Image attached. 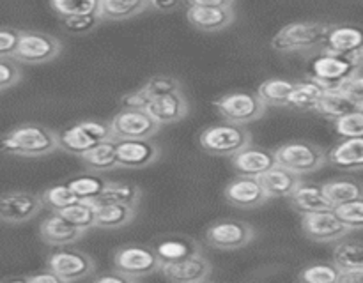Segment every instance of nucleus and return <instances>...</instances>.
Masks as SVG:
<instances>
[{
	"label": "nucleus",
	"mask_w": 363,
	"mask_h": 283,
	"mask_svg": "<svg viewBox=\"0 0 363 283\" xmlns=\"http://www.w3.org/2000/svg\"><path fill=\"white\" fill-rule=\"evenodd\" d=\"M57 151V133L43 124H20L0 137V152L21 158H45Z\"/></svg>",
	"instance_id": "obj_1"
},
{
	"label": "nucleus",
	"mask_w": 363,
	"mask_h": 283,
	"mask_svg": "<svg viewBox=\"0 0 363 283\" xmlns=\"http://www.w3.org/2000/svg\"><path fill=\"white\" fill-rule=\"evenodd\" d=\"M328 23L321 21H293L273 35L272 48L279 53H307L318 52L325 46Z\"/></svg>",
	"instance_id": "obj_2"
},
{
	"label": "nucleus",
	"mask_w": 363,
	"mask_h": 283,
	"mask_svg": "<svg viewBox=\"0 0 363 283\" xmlns=\"http://www.w3.org/2000/svg\"><path fill=\"white\" fill-rule=\"evenodd\" d=\"M362 50L351 53V55H339V53H332L328 50L321 48V53L312 60L311 78L318 81L325 91L339 88V85L354 69L362 67Z\"/></svg>",
	"instance_id": "obj_3"
},
{
	"label": "nucleus",
	"mask_w": 363,
	"mask_h": 283,
	"mask_svg": "<svg viewBox=\"0 0 363 283\" xmlns=\"http://www.w3.org/2000/svg\"><path fill=\"white\" fill-rule=\"evenodd\" d=\"M199 144L208 154L230 158L238 151L252 144V134L247 127L240 124H215L201 131Z\"/></svg>",
	"instance_id": "obj_4"
},
{
	"label": "nucleus",
	"mask_w": 363,
	"mask_h": 283,
	"mask_svg": "<svg viewBox=\"0 0 363 283\" xmlns=\"http://www.w3.org/2000/svg\"><path fill=\"white\" fill-rule=\"evenodd\" d=\"M62 52L59 37L39 30H20L13 59L27 66H39L55 60Z\"/></svg>",
	"instance_id": "obj_5"
},
{
	"label": "nucleus",
	"mask_w": 363,
	"mask_h": 283,
	"mask_svg": "<svg viewBox=\"0 0 363 283\" xmlns=\"http://www.w3.org/2000/svg\"><path fill=\"white\" fill-rule=\"evenodd\" d=\"M112 138L110 122L105 120H82L57 133V149L67 154L80 156L92 145Z\"/></svg>",
	"instance_id": "obj_6"
},
{
	"label": "nucleus",
	"mask_w": 363,
	"mask_h": 283,
	"mask_svg": "<svg viewBox=\"0 0 363 283\" xmlns=\"http://www.w3.org/2000/svg\"><path fill=\"white\" fill-rule=\"evenodd\" d=\"M213 105H215L216 112L222 115L225 122L240 124V126H247V124L262 119L266 108H268L257 96V92L245 91L230 92V94L222 96Z\"/></svg>",
	"instance_id": "obj_7"
},
{
	"label": "nucleus",
	"mask_w": 363,
	"mask_h": 283,
	"mask_svg": "<svg viewBox=\"0 0 363 283\" xmlns=\"http://www.w3.org/2000/svg\"><path fill=\"white\" fill-rule=\"evenodd\" d=\"M160 265H162V262H160L152 246L126 244V246L117 248L116 253H113V269L128 276L130 282H137L145 276L155 275V272H158Z\"/></svg>",
	"instance_id": "obj_8"
},
{
	"label": "nucleus",
	"mask_w": 363,
	"mask_h": 283,
	"mask_svg": "<svg viewBox=\"0 0 363 283\" xmlns=\"http://www.w3.org/2000/svg\"><path fill=\"white\" fill-rule=\"evenodd\" d=\"M275 161L294 173H312L326 165V152L311 142H287L273 151Z\"/></svg>",
	"instance_id": "obj_9"
},
{
	"label": "nucleus",
	"mask_w": 363,
	"mask_h": 283,
	"mask_svg": "<svg viewBox=\"0 0 363 283\" xmlns=\"http://www.w3.org/2000/svg\"><path fill=\"white\" fill-rule=\"evenodd\" d=\"M160 124L142 108H123L110 120L113 140H145L160 131Z\"/></svg>",
	"instance_id": "obj_10"
},
{
	"label": "nucleus",
	"mask_w": 363,
	"mask_h": 283,
	"mask_svg": "<svg viewBox=\"0 0 363 283\" xmlns=\"http://www.w3.org/2000/svg\"><path fill=\"white\" fill-rule=\"evenodd\" d=\"M46 269L52 271L62 283H73L94 275L96 262L84 251L62 248L50 255L46 260Z\"/></svg>",
	"instance_id": "obj_11"
},
{
	"label": "nucleus",
	"mask_w": 363,
	"mask_h": 283,
	"mask_svg": "<svg viewBox=\"0 0 363 283\" xmlns=\"http://www.w3.org/2000/svg\"><path fill=\"white\" fill-rule=\"evenodd\" d=\"M255 237L254 226L241 219H218L206 230V243L215 250H240Z\"/></svg>",
	"instance_id": "obj_12"
},
{
	"label": "nucleus",
	"mask_w": 363,
	"mask_h": 283,
	"mask_svg": "<svg viewBox=\"0 0 363 283\" xmlns=\"http://www.w3.org/2000/svg\"><path fill=\"white\" fill-rule=\"evenodd\" d=\"M41 197L32 191H6L0 193V223L21 225L41 212Z\"/></svg>",
	"instance_id": "obj_13"
},
{
	"label": "nucleus",
	"mask_w": 363,
	"mask_h": 283,
	"mask_svg": "<svg viewBox=\"0 0 363 283\" xmlns=\"http://www.w3.org/2000/svg\"><path fill=\"white\" fill-rule=\"evenodd\" d=\"M301 230L305 237L314 243H335L353 232L333 214L332 209L301 214Z\"/></svg>",
	"instance_id": "obj_14"
},
{
	"label": "nucleus",
	"mask_w": 363,
	"mask_h": 283,
	"mask_svg": "<svg viewBox=\"0 0 363 283\" xmlns=\"http://www.w3.org/2000/svg\"><path fill=\"white\" fill-rule=\"evenodd\" d=\"M158 271L174 283H202L211 278L213 267L202 251H199L179 260L163 262Z\"/></svg>",
	"instance_id": "obj_15"
},
{
	"label": "nucleus",
	"mask_w": 363,
	"mask_h": 283,
	"mask_svg": "<svg viewBox=\"0 0 363 283\" xmlns=\"http://www.w3.org/2000/svg\"><path fill=\"white\" fill-rule=\"evenodd\" d=\"M160 154H162V151L155 142H151V138H145V140H116V161L119 168H145V166L158 161Z\"/></svg>",
	"instance_id": "obj_16"
},
{
	"label": "nucleus",
	"mask_w": 363,
	"mask_h": 283,
	"mask_svg": "<svg viewBox=\"0 0 363 283\" xmlns=\"http://www.w3.org/2000/svg\"><path fill=\"white\" fill-rule=\"evenodd\" d=\"M223 197L233 207L238 209L261 207L269 200L257 177L248 175H240L230 180L223 191Z\"/></svg>",
	"instance_id": "obj_17"
},
{
	"label": "nucleus",
	"mask_w": 363,
	"mask_h": 283,
	"mask_svg": "<svg viewBox=\"0 0 363 283\" xmlns=\"http://www.w3.org/2000/svg\"><path fill=\"white\" fill-rule=\"evenodd\" d=\"M144 110L160 126H167V124L183 120L190 112V105H188V99L183 94V91H179L149 99Z\"/></svg>",
	"instance_id": "obj_18"
},
{
	"label": "nucleus",
	"mask_w": 363,
	"mask_h": 283,
	"mask_svg": "<svg viewBox=\"0 0 363 283\" xmlns=\"http://www.w3.org/2000/svg\"><path fill=\"white\" fill-rule=\"evenodd\" d=\"M186 20L201 32H222L236 20L233 7H188Z\"/></svg>",
	"instance_id": "obj_19"
},
{
	"label": "nucleus",
	"mask_w": 363,
	"mask_h": 283,
	"mask_svg": "<svg viewBox=\"0 0 363 283\" xmlns=\"http://www.w3.org/2000/svg\"><path fill=\"white\" fill-rule=\"evenodd\" d=\"M230 161H233V166L240 175L248 177H259L277 163L273 151L254 147L252 144L238 151L234 156H230Z\"/></svg>",
	"instance_id": "obj_20"
},
{
	"label": "nucleus",
	"mask_w": 363,
	"mask_h": 283,
	"mask_svg": "<svg viewBox=\"0 0 363 283\" xmlns=\"http://www.w3.org/2000/svg\"><path fill=\"white\" fill-rule=\"evenodd\" d=\"M84 233V230L67 221L59 212H53L52 216L43 219V223L39 225V236L50 246H67V244L80 241Z\"/></svg>",
	"instance_id": "obj_21"
},
{
	"label": "nucleus",
	"mask_w": 363,
	"mask_h": 283,
	"mask_svg": "<svg viewBox=\"0 0 363 283\" xmlns=\"http://www.w3.org/2000/svg\"><path fill=\"white\" fill-rule=\"evenodd\" d=\"M257 179L261 186L264 187L268 198H287L301 183L300 173H294L293 170L286 168L279 163H275L272 168L261 173Z\"/></svg>",
	"instance_id": "obj_22"
},
{
	"label": "nucleus",
	"mask_w": 363,
	"mask_h": 283,
	"mask_svg": "<svg viewBox=\"0 0 363 283\" xmlns=\"http://www.w3.org/2000/svg\"><path fill=\"white\" fill-rule=\"evenodd\" d=\"M326 163L339 170L358 172L363 166V137L342 138L326 152Z\"/></svg>",
	"instance_id": "obj_23"
},
{
	"label": "nucleus",
	"mask_w": 363,
	"mask_h": 283,
	"mask_svg": "<svg viewBox=\"0 0 363 283\" xmlns=\"http://www.w3.org/2000/svg\"><path fill=\"white\" fill-rule=\"evenodd\" d=\"M137 211L138 207L135 205L117 204V202L94 205V226L103 230L123 229L137 218Z\"/></svg>",
	"instance_id": "obj_24"
},
{
	"label": "nucleus",
	"mask_w": 363,
	"mask_h": 283,
	"mask_svg": "<svg viewBox=\"0 0 363 283\" xmlns=\"http://www.w3.org/2000/svg\"><path fill=\"white\" fill-rule=\"evenodd\" d=\"M287 198H289V204L293 205L294 211H298L300 214L330 211V209H332V204H330L328 198L325 197L321 186L303 183V180L298 184L296 190H294Z\"/></svg>",
	"instance_id": "obj_25"
},
{
	"label": "nucleus",
	"mask_w": 363,
	"mask_h": 283,
	"mask_svg": "<svg viewBox=\"0 0 363 283\" xmlns=\"http://www.w3.org/2000/svg\"><path fill=\"white\" fill-rule=\"evenodd\" d=\"M323 50L339 53V55H351V53L358 52L362 50L360 28L350 27V25H330Z\"/></svg>",
	"instance_id": "obj_26"
},
{
	"label": "nucleus",
	"mask_w": 363,
	"mask_h": 283,
	"mask_svg": "<svg viewBox=\"0 0 363 283\" xmlns=\"http://www.w3.org/2000/svg\"><path fill=\"white\" fill-rule=\"evenodd\" d=\"M314 112L321 113V115L326 117V119L335 120L339 119V117L347 115V113L363 112V105L353 101L350 96L340 92L339 88H330V91L323 92L318 105H315Z\"/></svg>",
	"instance_id": "obj_27"
},
{
	"label": "nucleus",
	"mask_w": 363,
	"mask_h": 283,
	"mask_svg": "<svg viewBox=\"0 0 363 283\" xmlns=\"http://www.w3.org/2000/svg\"><path fill=\"white\" fill-rule=\"evenodd\" d=\"M149 0H99L98 16L101 21H123L149 9Z\"/></svg>",
	"instance_id": "obj_28"
},
{
	"label": "nucleus",
	"mask_w": 363,
	"mask_h": 283,
	"mask_svg": "<svg viewBox=\"0 0 363 283\" xmlns=\"http://www.w3.org/2000/svg\"><path fill=\"white\" fill-rule=\"evenodd\" d=\"M142 198V190L137 184L121 183V180H105L101 193L91 202L92 205L108 204V202H117V204L135 205L138 207Z\"/></svg>",
	"instance_id": "obj_29"
},
{
	"label": "nucleus",
	"mask_w": 363,
	"mask_h": 283,
	"mask_svg": "<svg viewBox=\"0 0 363 283\" xmlns=\"http://www.w3.org/2000/svg\"><path fill=\"white\" fill-rule=\"evenodd\" d=\"M78 158L82 159L85 168L91 170V172H106V170L117 168L116 140L110 138V140L99 142L85 152H82Z\"/></svg>",
	"instance_id": "obj_30"
},
{
	"label": "nucleus",
	"mask_w": 363,
	"mask_h": 283,
	"mask_svg": "<svg viewBox=\"0 0 363 283\" xmlns=\"http://www.w3.org/2000/svg\"><path fill=\"white\" fill-rule=\"evenodd\" d=\"M152 250L158 255L160 262H172L179 260V258L188 257L201 251L197 241L190 239V237H167V239L158 241L152 244Z\"/></svg>",
	"instance_id": "obj_31"
},
{
	"label": "nucleus",
	"mask_w": 363,
	"mask_h": 283,
	"mask_svg": "<svg viewBox=\"0 0 363 283\" xmlns=\"http://www.w3.org/2000/svg\"><path fill=\"white\" fill-rule=\"evenodd\" d=\"M333 264L339 271H363V244L360 239L342 241L333 248Z\"/></svg>",
	"instance_id": "obj_32"
},
{
	"label": "nucleus",
	"mask_w": 363,
	"mask_h": 283,
	"mask_svg": "<svg viewBox=\"0 0 363 283\" xmlns=\"http://www.w3.org/2000/svg\"><path fill=\"white\" fill-rule=\"evenodd\" d=\"M323 92H325V88L312 78L305 81H294V87L287 98L286 106L296 110H314Z\"/></svg>",
	"instance_id": "obj_33"
},
{
	"label": "nucleus",
	"mask_w": 363,
	"mask_h": 283,
	"mask_svg": "<svg viewBox=\"0 0 363 283\" xmlns=\"http://www.w3.org/2000/svg\"><path fill=\"white\" fill-rule=\"evenodd\" d=\"M321 190L332 204V207L337 204H342V202L357 200V198L363 197L362 186L353 179H332L321 184Z\"/></svg>",
	"instance_id": "obj_34"
},
{
	"label": "nucleus",
	"mask_w": 363,
	"mask_h": 283,
	"mask_svg": "<svg viewBox=\"0 0 363 283\" xmlns=\"http://www.w3.org/2000/svg\"><path fill=\"white\" fill-rule=\"evenodd\" d=\"M293 87L294 81L287 78H269L259 85L257 96L266 106H286Z\"/></svg>",
	"instance_id": "obj_35"
},
{
	"label": "nucleus",
	"mask_w": 363,
	"mask_h": 283,
	"mask_svg": "<svg viewBox=\"0 0 363 283\" xmlns=\"http://www.w3.org/2000/svg\"><path fill=\"white\" fill-rule=\"evenodd\" d=\"M59 214L66 218L69 223H73L74 226L84 230V232L94 229V205L89 200L74 202V204L67 205L66 209L59 211Z\"/></svg>",
	"instance_id": "obj_36"
},
{
	"label": "nucleus",
	"mask_w": 363,
	"mask_h": 283,
	"mask_svg": "<svg viewBox=\"0 0 363 283\" xmlns=\"http://www.w3.org/2000/svg\"><path fill=\"white\" fill-rule=\"evenodd\" d=\"M66 184L80 200L92 202L101 193L103 186H105V179H101L99 175H94V173H84V175L73 177Z\"/></svg>",
	"instance_id": "obj_37"
},
{
	"label": "nucleus",
	"mask_w": 363,
	"mask_h": 283,
	"mask_svg": "<svg viewBox=\"0 0 363 283\" xmlns=\"http://www.w3.org/2000/svg\"><path fill=\"white\" fill-rule=\"evenodd\" d=\"M39 197H41L43 207H48L52 212L62 211V209H66L67 205L80 200V198L71 191V187L67 186L66 183L48 187V190L43 191Z\"/></svg>",
	"instance_id": "obj_38"
},
{
	"label": "nucleus",
	"mask_w": 363,
	"mask_h": 283,
	"mask_svg": "<svg viewBox=\"0 0 363 283\" xmlns=\"http://www.w3.org/2000/svg\"><path fill=\"white\" fill-rule=\"evenodd\" d=\"M339 267L328 262H318L301 269L298 279L303 283H337L339 282Z\"/></svg>",
	"instance_id": "obj_39"
},
{
	"label": "nucleus",
	"mask_w": 363,
	"mask_h": 283,
	"mask_svg": "<svg viewBox=\"0 0 363 283\" xmlns=\"http://www.w3.org/2000/svg\"><path fill=\"white\" fill-rule=\"evenodd\" d=\"M333 214L340 219L346 226L351 230H362L363 226V200L357 198V200L342 202L332 207Z\"/></svg>",
	"instance_id": "obj_40"
},
{
	"label": "nucleus",
	"mask_w": 363,
	"mask_h": 283,
	"mask_svg": "<svg viewBox=\"0 0 363 283\" xmlns=\"http://www.w3.org/2000/svg\"><path fill=\"white\" fill-rule=\"evenodd\" d=\"M99 0H50V6L59 16H78V14L98 13Z\"/></svg>",
	"instance_id": "obj_41"
},
{
	"label": "nucleus",
	"mask_w": 363,
	"mask_h": 283,
	"mask_svg": "<svg viewBox=\"0 0 363 283\" xmlns=\"http://www.w3.org/2000/svg\"><path fill=\"white\" fill-rule=\"evenodd\" d=\"M142 96L147 99L158 98V96L170 94V92H179L183 91V83L177 78L172 76H152L151 80L145 81L142 88H138Z\"/></svg>",
	"instance_id": "obj_42"
},
{
	"label": "nucleus",
	"mask_w": 363,
	"mask_h": 283,
	"mask_svg": "<svg viewBox=\"0 0 363 283\" xmlns=\"http://www.w3.org/2000/svg\"><path fill=\"white\" fill-rule=\"evenodd\" d=\"M333 127L340 138L363 137V112H353L339 117L333 120Z\"/></svg>",
	"instance_id": "obj_43"
},
{
	"label": "nucleus",
	"mask_w": 363,
	"mask_h": 283,
	"mask_svg": "<svg viewBox=\"0 0 363 283\" xmlns=\"http://www.w3.org/2000/svg\"><path fill=\"white\" fill-rule=\"evenodd\" d=\"M98 13L91 14H78V16H66L64 18V27L71 34H89L99 25Z\"/></svg>",
	"instance_id": "obj_44"
},
{
	"label": "nucleus",
	"mask_w": 363,
	"mask_h": 283,
	"mask_svg": "<svg viewBox=\"0 0 363 283\" xmlns=\"http://www.w3.org/2000/svg\"><path fill=\"white\" fill-rule=\"evenodd\" d=\"M21 67L20 62L13 57H0V91L11 88L21 81Z\"/></svg>",
	"instance_id": "obj_45"
},
{
	"label": "nucleus",
	"mask_w": 363,
	"mask_h": 283,
	"mask_svg": "<svg viewBox=\"0 0 363 283\" xmlns=\"http://www.w3.org/2000/svg\"><path fill=\"white\" fill-rule=\"evenodd\" d=\"M339 91L350 96L353 101L363 105V78H362V67L354 69L342 83L339 85Z\"/></svg>",
	"instance_id": "obj_46"
},
{
	"label": "nucleus",
	"mask_w": 363,
	"mask_h": 283,
	"mask_svg": "<svg viewBox=\"0 0 363 283\" xmlns=\"http://www.w3.org/2000/svg\"><path fill=\"white\" fill-rule=\"evenodd\" d=\"M18 37H20V28L0 27V57H13Z\"/></svg>",
	"instance_id": "obj_47"
},
{
	"label": "nucleus",
	"mask_w": 363,
	"mask_h": 283,
	"mask_svg": "<svg viewBox=\"0 0 363 283\" xmlns=\"http://www.w3.org/2000/svg\"><path fill=\"white\" fill-rule=\"evenodd\" d=\"M149 99L144 98L140 91L130 92V94H126L121 98V105H123V108H142L144 110L145 103Z\"/></svg>",
	"instance_id": "obj_48"
},
{
	"label": "nucleus",
	"mask_w": 363,
	"mask_h": 283,
	"mask_svg": "<svg viewBox=\"0 0 363 283\" xmlns=\"http://www.w3.org/2000/svg\"><path fill=\"white\" fill-rule=\"evenodd\" d=\"M188 7H233L234 0H184Z\"/></svg>",
	"instance_id": "obj_49"
},
{
	"label": "nucleus",
	"mask_w": 363,
	"mask_h": 283,
	"mask_svg": "<svg viewBox=\"0 0 363 283\" xmlns=\"http://www.w3.org/2000/svg\"><path fill=\"white\" fill-rule=\"evenodd\" d=\"M21 282H27V283H62L52 271L46 269L45 272H39V275H30V276H25L21 278Z\"/></svg>",
	"instance_id": "obj_50"
},
{
	"label": "nucleus",
	"mask_w": 363,
	"mask_h": 283,
	"mask_svg": "<svg viewBox=\"0 0 363 283\" xmlns=\"http://www.w3.org/2000/svg\"><path fill=\"white\" fill-rule=\"evenodd\" d=\"M94 282L96 283H126V282H130V279H128V276H124L123 272H119L113 269V271L108 272V275L94 276Z\"/></svg>",
	"instance_id": "obj_51"
},
{
	"label": "nucleus",
	"mask_w": 363,
	"mask_h": 283,
	"mask_svg": "<svg viewBox=\"0 0 363 283\" xmlns=\"http://www.w3.org/2000/svg\"><path fill=\"white\" fill-rule=\"evenodd\" d=\"M181 4V0H149V6L151 9L163 11V13H169V11H174Z\"/></svg>",
	"instance_id": "obj_52"
},
{
	"label": "nucleus",
	"mask_w": 363,
	"mask_h": 283,
	"mask_svg": "<svg viewBox=\"0 0 363 283\" xmlns=\"http://www.w3.org/2000/svg\"><path fill=\"white\" fill-rule=\"evenodd\" d=\"M362 278L363 271H340L337 283H360Z\"/></svg>",
	"instance_id": "obj_53"
}]
</instances>
